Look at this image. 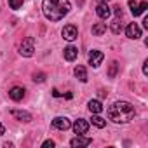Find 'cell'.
I'll list each match as a JSON object with an SVG mask.
<instances>
[{
	"mask_svg": "<svg viewBox=\"0 0 148 148\" xmlns=\"http://www.w3.org/2000/svg\"><path fill=\"white\" fill-rule=\"evenodd\" d=\"M71 5L68 0H44L42 2V12L49 21H61L68 12Z\"/></svg>",
	"mask_w": 148,
	"mask_h": 148,
	"instance_id": "cell-1",
	"label": "cell"
},
{
	"mask_svg": "<svg viewBox=\"0 0 148 148\" xmlns=\"http://www.w3.org/2000/svg\"><path fill=\"white\" fill-rule=\"evenodd\" d=\"M106 115H108V119H110L112 122H115V124H127L129 120L134 119L136 110H134V106H132L131 103H127V101H117V103H113V105L106 110Z\"/></svg>",
	"mask_w": 148,
	"mask_h": 148,
	"instance_id": "cell-2",
	"label": "cell"
},
{
	"mask_svg": "<svg viewBox=\"0 0 148 148\" xmlns=\"http://www.w3.org/2000/svg\"><path fill=\"white\" fill-rule=\"evenodd\" d=\"M35 52V38L33 37H26L21 45H19V54L25 56V58H32Z\"/></svg>",
	"mask_w": 148,
	"mask_h": 148,
	"instance_id": "cell-3",
	"label": "cell"
},
{
	"mask_svg": "<svg viewBox=\"0 0 148 148\" xmlns=\"http://www.w3.org/2000/svg\"><path fill=\"white\" fill-rule=\"evenodd\" d=\"M61 35H63V38H64V40L73 42V40L79 37V30H77V26H75V25H66V26L63 28Z\"/></svg>",
	"mask_w": 148,
	"mask_h": 148,
	"instance_id": "cell-4",
	"label": "cell"
},
{
	"mask_svg": "<svg viewBox=\"0 0 148 148\" xmlns=\"http://www.w3.org/2000/svg\"><path fill=\"white\" fill-rule=\"evenodd\" d=\"M129 7H131V12H132V16L136 18V16H139V14H143L146 9H148V2H136V0H129Z\"/></svg>",
	"mask_w": 148,
	"mask_h": 148,
	"instance_id": "cell-5",
	"label": "cell"
},
{
	"mask_svg": "<svg viewBox=\"0 0 148 148\" xmlns=\"http://www.w3.org/2000/svg\"><path fill=\"white\" fill-rule=\"evenodd\" d=\"M103 59H105V54H103L101 51H91V52H89V64H91L92 68H98Z\"/></svg>",
	"mask_w": 148,
	"mask_h": 148,
	"instance_id": "cell-6",
	"label": "cell"
},
{
	"mask_svg": "<svg viewBox=\"0 0 148 148\" xmlns=\"http://www.w3.org/2000/svg\"><path fill=\"white\" fill-rule=\"evenodd\" d=\"M52 127H56V129H59V131H66V129L71 127V122H70V119H66V117H56V119L52 120Z\"/></svg>",
	"mask_w": 148,
	"mask_h": 148,
	"instance_id": "cell-7",
	"label": "cell"
},
{
	"mask_svg": "<svg viewBox=\"0 0 148 148\" xmlns=\"http://www.w3.org/2000/svg\"><path fill=\"white\" fill-rule=\"evenodd\" d=\"M73 131H75V134H86V132L89 131V124H87V120H84V119L75 120V124H73Z\"/></svg>",
	"mask_w": 148,
	"mask_h": 148,
	"instance_id": "cell-8",
	"label": "cell"
},
{
	"mask_svg": "<svg viewBox=\"0 0 148 148\" xmlns=\"http://www.w3.org/2000/svg\"><path fill=\"white\" fill-rule=\"evenodd\" d=\"M125 35H127L129 38L136 40V38H139V37H141V30H139V26H138L136 23H131V25L125 28Z\"/></svg>",
	"mask_w": 148,
	"mask_h": 148,
	"instance_id": "cell-9",
	"label": "cell"
},
{
	"mask_svg": "<svg viewBox=\"0 0 148 148\" xmlns=\"http://www.w3.org/2000/svg\"><path fill=\"white\" fill-rule=\"evenodd\" d=\"M96 14H98L101 19H108V18H110V14H112V9L106 5V2H101V4L96 7Z\"/></svg>",
	"mask_w": 148,
	"mask_h": 148,
	"instance_id": "cell-10",
	"label": "cell"
},
{
	"mask_svg": "<svg viewBox=\"0 0 148 148\" xmlns=\"http://www.w3.org/2000/svg\"><path fill=\"white\" fill-rule=\"evenodd\" d=\"M91 143H92V139H91V138H84L82 134H77V138H73V139L70 141L71 146H89Z\"/></svg>",
	"mask_w": 148,
	"mask_h": 148,
	"instance_id": "cell-11",
	"label": "cell"
},
{
	"mask_svg": "<svg viewBox=\"0 0 148 148\" xmlns=\"http://www.w3.org/2000/svg\"><path fill=\"white\" fill-rule=\"evenodd\" d=\"M64 59L66 61H75L77 59V56H79V51H77V47H73V45H68V47H64Z\"/></svg>",
	"mask_w": 148,
	"mask_h": 148,
	"instance_id": "cell-12",
	"label": "cell"
},
{
	"mask_svg": "<svg viewBox=\"0 0 148 148\" xmlns=\"http://www.w3.org/2000/svg\"><path fill=\"white\" fill-rule=\"evenodd\" d=\"M23 96H25V89L23 87H12L11 91H9V98L11 99H14V101H21L23 99Z\"/></svg>",
	"mask_w": 148,
	"mask_h": 148,
	"instance_id": "cell-13",
	"label": "cell"
},
{
	"mask_svg": "<svg viewBox=\"0 0 148 148\" xmlns=\"http://www.w3.org/2000/svg\"><path fill=\"white\" fill-rule=\"evenodd\" d=\"M12 115L21 120V122H32V115L28 112H23V110H12Z\"/></svg>",
	"mask_w": 148,
	"mask_h": 148,
	"instance_id": "cell-14",
	"label": "cell"
},
{
	"mask_svg": "<svg viewBox=\"0 0 148 148\" xmlns=\"http://www.w3.org/2000/svg\"><path fill=\"white\" fill-rule=\"evenodd\" d=\"M75 77H77L80 82H87V71H86V66H82V64L75 66Z\"/></svg>",
	"mask_w": 148,
	"mask_h": 148,
	"instance_id": "cell-15",
	"label": "cell"
},
{
	"mask_svg": "<svg viewBox=\"0 0 148 148\" xmlns=\"http://www.w3.org/2000/svg\"><path fill=\"white\" fill-rule=\"evenodd\" d=\"M87 106H89V112H91V113H101V112H103V105H101V101H98V99H91Z\"/></svg>",
	"mask_w": 148,
	"mask_h": 148,
	"instance_id": "cell-16",
	"label": "cell"
},
{
	"mask_svg": "<svg viewBox=\"0 0 148 148\" xmlns=\"http://www.w3.org/2000/svg\"><path fill=\"white\" fill-rule=\"evenodd\" d=\"M105 32H106V25H105V23H96V25L92 26V35H96V37L103 35Z\"/></svg>",
	"mask_w": 148,
	"mask_h": 148,
	"instance_id": "cell-17",
	"label": "cell"
},
{
	"mask_svg": "<svg viewBox=\"0 0 148 148\" xmlns=\"http://www.w3.org/2000/svg\"><path fill=\"white\" fill-rule=\"evenodd\" d=\"M91 120H92V124H94L96 127H99V129H103V127L106 125V120H105V119H101L98 113H92V119H91Z\"/></svg>",
	"mask_w": 148,
	"mask_h": 148,
	"instance_id": "cell-18",
	"label": "cell"
},
{
	"mask_svg": "<svg viewBox=\"0 0 148 148\" xmlns=\"http://www.w3.org/2000/svg\"><path fill=\"white\" fill-rule=\"evenodd\" d=\"M117 71H119V63L113 61V63L110 64V70H108V77H110V79H115V77H117Z\"/></svg>",
	"mask_w": 148,
	"mask_h": 148,
	"instance_id": "cell-19",
	"label": "cell"
},
{
	"mask_svg": "<svg viewBox=\"0 0 148 148\" xmlns=\"http://www.w3.org/2000/svg\"><path fill=\"white\" fill-rule=\"evenodd\" d=\"M112 32L115 33V35H119L120 32H122V25H120V18H117L113 23H112Z\"/></svg>",
	"mask_w": 148,
	"mask_h": 148,
	"instance_id": "cell-20",
	"label": "cell"
},
{
	"mask_svg": "<svg viewBox=\"0 0 148 148\" xmlns=\"http://www.w3.org/2000/svg\"><path fill=\"white\" fill-rule=\"evenodd\" d=\"M9 5H11V9L18 11V9L23 5V0H9Z\"/></svg>",
	"mask_w": 148,
	"mask_h": 148,
	"instance_id": "cell-21",
	"label": "cell"
},
{
	"mask_svg": "<svg viewBox=\"0 0 148 148\" xmlns=\"http://www.w3.org/2000/svg\"><path fill=\"white\" fill-rule=\"evenodd\" d=\"M33 80H35V82H44V80H45V73H35V75H33Z\"/></svg>",
	"mask_w": 148,
	"mask_h": 148,
	"instance_id": "cell-22",
	"label": "cell"
},
{
	"mask_svg": "<svg viewBox=\"0 0 148 148\" xmlns=\"http://www.w3.org/2000/svg\"><path fill=\"white\" fill-rule=\"evenodd\" d=\"M113 12H115L117 18H122V9H120V5H115V7H113Z\"/></svg>",
	"mask_w": 148,
	"mask_h": 148,
	"instance_id": "cell-23",
	"label": "cell"
},
{
	"mask_svg": "<svg viewBox=\"0 0 148 148\" xmlns=\"http://www.w3.org/2000/svg\"><path fill=\"white\" fill-rule=\"evenodd\" d=\"M42 146H44V148H47V146H51V148H52V146H54V141H52V139H47V141H44V145H42Z\"/></svg>",
	"mask_w": 148,
	"mask_h": 148,
	"instance_id": "cell-24",
	"label": "cell"
},
{
	"mask_svg": "<svg viewBox=\"0 0 148 148\" xmlns=\"http://www.w3.org/2000/svg\"><path fill=\"white\" fill-rule=\"evenodd\" d=\"M143 73L148 75V61H145V64H143Z\"/></svg>",
	"mask_w": 148,
	"mask_h": 148,
	"instance_id": "cell-25",
	"label": "cell"
},
{
	"mask_svg": "<svg viewBox=\"0 0 148 148\" xmlns=\"http://www.w3.org/2000/svg\"><path fill=\"white\" fill-rule=\"evenodd\" d=\"M143 26L148 30V16H145V19H143Z\"/></svg>",
	"mask_w": 148,
	"mask_h": 148,
	"instance_id": "cell-26",
	"label": "cell"
},
{
	"mask_svg": "<svg viewBox=\"0 0 148 148\" xmlns=\"http://www.w3.org/2000/svg\"><path fill=\"white\" fill-rule=\"evenodd\" d=\"M4 134H5V127L0 124V136H4Z\"/></svg>",
	"mask_w": 148,
	"mask_h": 148,
	"instance_id": "cell-27",
	"label": "cell"
},
{
	"mask_svg": "<svg viewBox=\"0 0 148 148\" xmlns=\"http://www.w3.org/2000/svg\"><path fill=\"white\" fill-rule=\"evenodd\" d=\"M99 98H106V91H99Z\"/></svg>",
	"mask_w": 148,
	"mask_h": 148,
	"instance_id": "cell-28",
	"label": "cell"
},
{
	"mask_svg": "<svg viewBox=\"0 0 148 148\" xmlns=\"http://www.w3.org/2000/svg\"><path fill=\"white\" fill-rule=\"evenodd\" d=\"M99 2H108V0H99Z\"/></svg>",
	"mask_w": 148,
	"mask_h": 148,
	"instance_id": "cell-29",
	"label": "cell"
}]
</instances>
